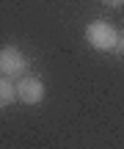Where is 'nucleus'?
I'll return each instance as SVG.
<instances>
[{"mask_svg": "<svg viewBox=\"0 0 124 149\" xmlns=\"http://www.w3.org/2000/svg\"><path fill=\"white\" fill-rule=\"evenodd\" d=\"M86 42L99 53H108V50H116L119 31H116V25H110L105 19H94L86 25Z\"/></svg>", "mask_w": 124, "mask_h": 149, "instance_id": "1", "label": "nucleus"}, {"mask_svg": "<svg viewBox=\"0 0 124 149\" xmlns=\"http://www.w3.org/2000/svg\"><path fill=\"white\" fill-rule=\"evenodd\" d=\"M14 100H17V83L6 74H0V108L11 105Z\"/></svg>", "mask_w": 124, "mask_h": 149, "instance_id": "4", "label": "nucleus"}, {"mask_svg": "<svg viewBox=\"0 0 124 149\" xmlns=\"http://www.w3.org/2000/svg\"><path fill=\"white\" fill-rule=\"evenodd\" d=\"M30 72V61L19 47H3L0 50V74L11 80H19L22 74Z\"/></svg>", "mask_w": 124, "mask_h": 149, "instance_id": "2", "label": "nucleus"}, {"mask_svg": "<svg viewBox=\"0 0 124 149\" xmlns=\"http://www.w3.org/2000/svg\"><path fill=\"white\" fill-rule=\"evenodd\" d=\"M17 100L25 102V105H39L44 100V83L36 77V74H22L17 80Z\"/></svg>", "mask_w": 124, "mask_h": 149, "instance_id": "3", "label": "nucleus"}, {"mask_svg": "<svg viewBox=\"0 0 124 149\" xmlns=\"http://www.w3.org/2000/svg\"><path fill=\"white\" fill-rule=\"evenodd\" d=\"M102 3H105V6H110V8H119L124 0H102Z\"/></svg>", "mask_w": 124, "mask_h": 149, "instance_id": "6", "label": "nucleus"}, {"mask_svg": "<svg viewBox=\"0 0 124 149\" xmlns=\"http://www.w3.org/2000/svg\"><path fill=\"white\" fill-rule=\"evenodd\" d=\"M116 53H119V55H124V31L119 33V42H116Z\"/></svg>", "mask_w": 124, "mask_h": 149, "instance_id": "5", "label": "nucleus"}]
</instances>
